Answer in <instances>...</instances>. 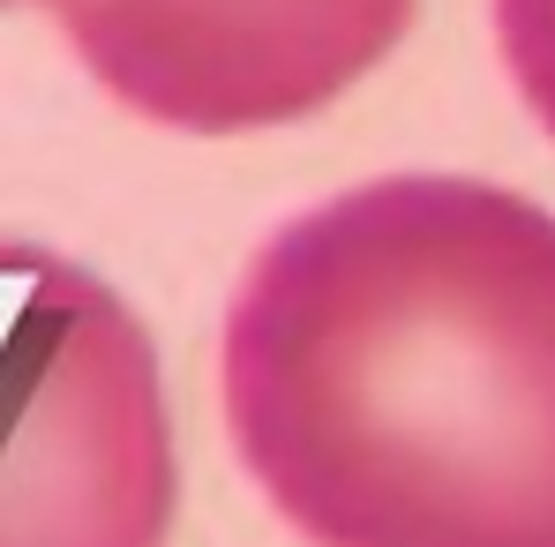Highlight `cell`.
<instances>
[{"instance_id":"cell-5","label":"cell","mask_w":555,"mask_h":547,"mask_svg":"<svg viewBox=\"0 0 555 547\" xmlns=\"http://www.w3.org/2000/svg\"><path fill=\"white\" fill-rule=\"evenodd\" d=\"M0 8H15V0H0ZM53 8H61V0H53Z\"/></svg>"},{"instance_id":"cell-3","label":"cell","mask_w":555,"mask_h":547,"mask_svg":"<svg viewBox=\"0 0 555 547\" xmlns=\"http://www.w3.org/2000/svg\"><path fill=\"white\" fill-rule=\"evenodd\" d=\"M53 15L128 113L241 135L353 91L405 38L413 0H61Z\"/></svg>"},{"instance_id":"cell-1","label":"cell","mask_w":555,"mask_h":547,"mask_svg":"<svg viewBox=\"0 0 555 547\" xmlns=\"http://www.w3.org/2000/svg\"><path fill=\"white\" fill-rule=\"evenodd\" d=\"M233 451L315 547H555V210L346 187L225 308Z\"/></svg>"},{"instance_id":"cell-4","label":"cell","mask_w":555,"mask_h":547,"mask_svg":"<svg viewBox=\"0 0 555 547\" xmlns=\"http://www.w3.org/2000/svg\"><path fill=\"white\" fill-rule=\"evenodd\" d=\"M495 45L518 97L555 135V0H495Z\"/></svg>"},{"instance_id":"cell-2","label":"cell","mask_w":555,"mask_h":547,"mask_svg":"<svg viewBox=\"0 0 555 547\" xmlns=\"http://www.w3.org/2000/svg\"><path fill=\"white\" fill-rule=\"evenodd\" d=\"M173 428L158 353L105 277L8 248L0 547H166Z\"/></svg>"}]
</instances>
